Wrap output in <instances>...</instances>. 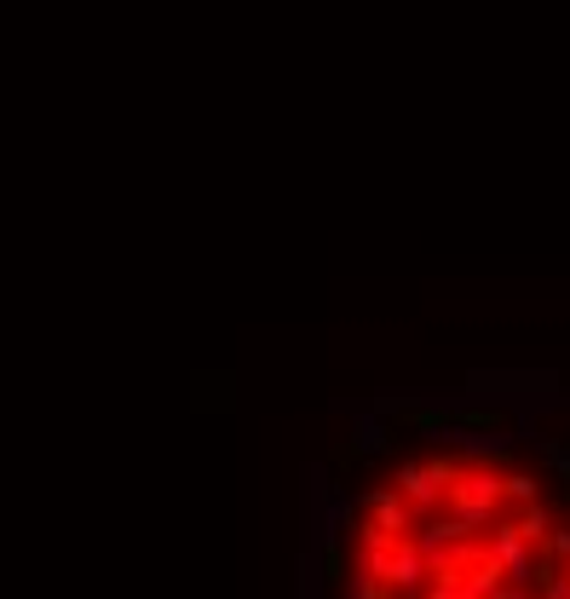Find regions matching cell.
Instances as JSON below:
<instances>
[{
    "instance_id": "8992f818",
    "label": "cell",
    "mask_w": 570,
    "mask_h": 599,
    "mask_svg": "<svg viewBox=\"0 0 570 599\" xmlns=\"http://www.w3.org/2000/svg\"><path fill=\"white\" fill-rule=\"evenodd\" d=\"M501 495H508V502H519V508H530V502H535V479H530V473H501Z\"/></svg>"
},
{
    "instance_id": "9c48e42d",
    "label": "cell",
    "mask_w": 570,
    "mask_h": 599,
    "mask_svg": "<svg viewBox=\"0 0 570 599\" xmlns=\"http://www.w3.org/2000/svg\"><path fill=\"white\" fill-rule=\"evenodd\" d=\"M564 571H570V564H564Z\"/></svg>"
},
{
    "instance_id": "3957f363",
    "label": "cell",
    "mask_w": 570,
    "mask_h": 599,
    "mask_svg": "<svg viewBox=\"0 0 570 599\" xmlns=\"http://www.w3.org/2000/svg\"><path fill=\"white\" fill-rule=\"evenodd\" d=\"M410 513H415V508H410L397 490H375V495L363 502V524L381 530L386 542H404V537H410Z\"/></svg>"
},
{
    "instance_id": "6da1fadb",
    "label": "cell",
    "mask_w": 570,
    "mask_h": 599,
    "mask_svg": "<svg viewBox=\"0 0 570 599\" xmlns=\"http://www.w3.org/2000/svg\"><path fill=\"white\" fill-rule=\"evenodd\" d=\"M444 502L455 508V519H466V524H490L495 519V508H501V473L495 468H484V461H473V468H461V479L450 484V495Z\"/></svg>"
},
{
    "instance_id": "52a82bcc",
    "label": "cell",
    "mask_w": 570,
    "mask_h": 599,
    "mask_svg": "<svg viewBox=\"0 0 570 599\" xmlns=\"http://www.w3.org/2000/svg\"><path fill=\"white\" fill-rule=\"evenodd\" d=\"M352 444H357V450H381L386 439H381V426H375V421H357V426H352Z\"/></svg>"
},
{
    "instance_id": "ba28073f",
    "label": "cell",
    "mask_w": 570,
    "mask_h": 599,
    "mask_svg": "<svg viewBox=\"0 0 570 599\" xmlns=\"http://www.w3.org/2000/svg\"><path fill=\"white\" fill-rule=\"evenodd\" d=\"M548 548H553V553L570 564V530H553V537H548Z\"/></svg>"
},
{
    "instance_id": "277c9868",
    "label": "cell",
    "mask_w": 570,
    "mask_h": 599,
    "mask_svg": "<svg viewBox=\"0 0 570 599\" xmlns=\"http://www.w3.org/2000/svg\"><path fill=\"white\" fill-rule=\"evenodd\" d=\"M432 571H426V553L404 537V542H392V553H386V588L392 593H410V588H421Z\"/></svg>"
},
{
    "instance_id": "7a4b0ae2",
    "label": "cell",
    "mask_w": 570,
    "mask_h": 599,
    "mask_svg": "<svg viewBox=\"0 0 570 599\" xmlns=\"http://www.w3.org/2000/svg\"><path fill=\"white\" fill-rule=\"evenodd\" d=\"M484 559H490V564H501V571H508V588H530V582H535V559H530V542H524L519 530H513V519H501V524H495V537H490Z\"/></svg>"
},
{
    "instance_id": "5b68a950",
    "label": "cell",
    "mask_w": 570,
    "mask_h": 599,
    "mask_svg": "<svg viewBox=\"0 0 570 599\" xmlns=\"http://www.w3.org/2000/svg\"><path fill=\"white\" fill-rule=\"evenodd\" d=\"M513 530H519V537H524V542L535 548V542H548V537H553V513H548L542 502H530V508H524V513L513 519Z\"/></svg>"
}]
</instances>
